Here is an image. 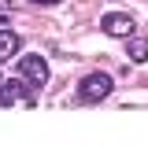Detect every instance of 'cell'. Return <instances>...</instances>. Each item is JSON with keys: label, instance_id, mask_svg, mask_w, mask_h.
I'll list each match as a JSON object with an SVG mask.
<instances>
[{"label": "cell", "instance_id": "1", "mask_svg": "<svg viewBox=\"0 0 148 155\" xmlns=\"http://www.w3.org/2000/svg\"><path fill=\"white\" fill-rule=\"evenodd\" d=\"M111 89H115V81H111L104 70H92V74H85L78 81V100L82 104H100V100L111 96Z\"/></svg>", "mask_w": 148, "mask_h": 155}, {"label": "cell", "instance_id": "2", "mask_svg": "<svg viewBox=\"0 0 148 155\" xmlns=\"http://www.w3.org/2000/svg\"><path fill=\"white\" fill-rule=\"evenodd\" d=\"M18 74L26 78L30 85H45L48 81V63H45V55H22V59H18Z\"/></svg>", "mask_w": 148, "mask_h": 155}, {"label": "cell", "instance_id": "3", "mask_svg": "<svg viewBox=\"0 0 148 155\" xmlns=\"http://www.w3.org/2000/svg\"><path fill=\"white\" fill-rule=\"evenodd\" d=\"M8 104H26V107H33L30 85H22V81H0V107H8Z\"/></svg>", "mask_w": 148, "mask_h": 155}, {"label": "cell", "instance_id": "4", "mask_svg": "<svg viewBox=\"0 0 148 155\" xmlns=\"http://www.w3.org/2000/svg\"><path fill=\"white\" fill-rule=\"evenodd\" d=\"M104 33H111V37H133L137 33V22L130 15H119V11H111V15H104Z\"/></svg>", "mask_w": 148, "mask_h": 155}, {"label": "cell", "instance_id": "5", "mask_svg": "<svg viewBox=\"0 0 148 155\" xmlns=\"http://www.w3.org/2000/svg\"><path fill=\"white\" fill-rule=\"evenodd\" d=\"M18 48H22V37H18L15 30H8V26H0V63L11 59Z\"/></svg>", "mask_w": 148, "mask_h": 155}, {"label": "cell", "instance_id": "6", "mask_svg": "<svg viewBox=\"0 0 148 155\" xmlns=\"http://www.w3.org/2000/svg\"><path fill=\"white\" fill-rule=\"evenodd\" d=\"M126 55L133 63H148V37H126Z\"/></svg>", "mask_w": 148, "mask_h": 155}, {"label": "cell", "instance_id": "7", "mask_svg": "<svg viewBox=\"0 0 148 155\" xmlns=\"http://www.w3.org/2000/svg\"><path fill=\"white\" fill-rule=\"evenodd\" d=\"M30 4H41V8H48V4H63V0H30Z\"/></svg>", "mask_w": 148, "mask_h": 155}]
</instances>
